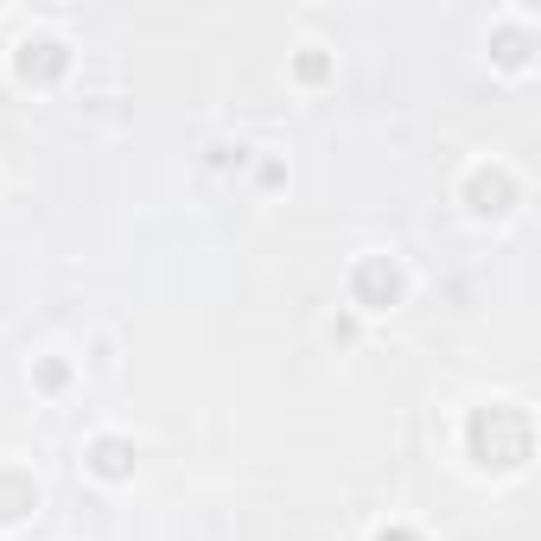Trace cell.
Masks as SVG:
<instances>
[{
    "label": "cell",
    "mask_w": 541,
    "mask_h": 541,
    "mask_svg": "<svg viewBox=\"0 0 541 541\" xmlns=\"http://www.w3.org/2000/svg\"><path fill=\"white\" fill-rule=\"evenodd\" d=\"M90 471H96V478H128V471H134V446L128 440H96L90 446Z\"/></svg>",
    "instance_id": "obj_2"
},
{
    "label": "cell",
    "mask_w": 541,
    "mask_h": 541,
    "mask_svg": "<svg viewBox=\"0 0 541 541\" xmlns=\"http://www.w3.org/2000/svg\"><path fill=\"white\" fill-rule=\"evenodd\" d=\"M32 478H20V471H0V522H13V516H26L32 510Z\"/></svg>",
    "instance_id": "obj_3"
},
{
    "label": "cell",
    "mask_w": 541,
    "mask_h": 541,
    "mask_svg": "<svg viewBox=\"0 0 541 541\" xmlns=\"http://www.w3.org/2000/svg\"><path fill=\"white\" fill-rule=\"evenodd\" d=\"M351 287H357V306H389L401 293V274L389 268V261H363V268L351 274Z\"/></svg>",
    "instance_id": "obj_1"
},
{
    "label": "cell",
    "mask_w": 541,
    "mask_h": 541,
    "mask_svg": "<svg viewBox=\"0 0 541 541\" xmlns=\"http://www.w3.org/2000/svg\"><path fill=\"white\" fill-rule=\"evenodd\" d=\"M471 211H510V179L503 172H478V185H471Z\"/></svg>",
    "instance_id": "obj_4"
},
{
    "label": "cell",
    "mask_w": 541,
    "mask_h": 541,
    "mask_svg": "<svg viewBox=\"0 0 541 541\" xmlns=\"http://www.w3.org/2000/svg\"><path fill=\"white\" fill-rule=\"evenodd\" d=\"M376 541H414V535L408 529H389V535H376Z\"/></svg>",
    "instance_id": "obj_5"
}]
</instances>
